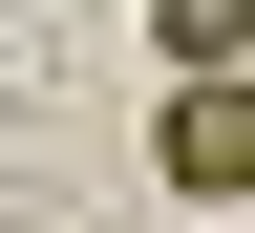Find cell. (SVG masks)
I'll list each match as a JSON object with an SVG mask.
<instances>
[{"label": "cell", "mask_w": 255, "mask_h": 233, "mask_svg": "<svg viewBox=\"0 0 255 233\" xmlns=\"http://www.w3.org/2000/svg\"><path fill=\"white\" fill-rule=\"evenodd\" d=\"M149 43H170V85H255V0H149Z\"/></svg>", "instance_id": "7a4b0ae2"}, {"label": "cell", "mask_w": 255, "mask_h": 233, "mask_svg": "<svg viewBox=\"0 0 255 233\" xmlns=\"http://www.w3.org/2000/svg\"><path fill=\"white\" fill-rule=\"evenodd\" d=\"M149 170L213 191V212H255V85H170V106H149Z\"/></svg>", "instance_id": "6da1fadb"}]
</instances>
